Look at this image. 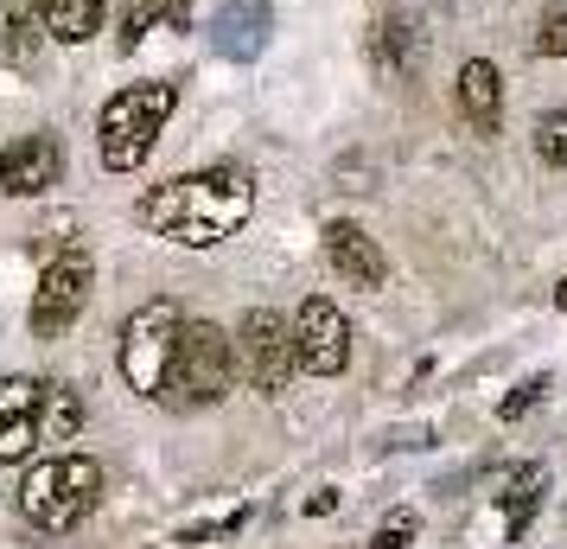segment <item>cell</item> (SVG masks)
I'll use <instances>...</instances> for the list:
<instances>
[{
	"instance_id": "obj_5",
	"label": "cell",
	"mask_w": 567,
	"mask_h": 549,
	"mask_svg": "<svg viewBox=\"0 0 567 549\" xmlns=\"http://www.w3.org/2000/svg\"><path fill=\"white\" fill-rule=\"evenodd\" d=\"M179 326H185V314H179V301H166V294L128 314L115 358H122V377H128L134 396L159 403V390H166V365H173V345H179Z\"/></svg>"
},
{
	"instance_id": "obj_21",
	"label": "cell",
	"mask_w": 567,
	"mask_h": 549,
	"mask_svg": "<svg viewBox=\"0 0 567 549\" xmlns=\"http://www.w3.org/2000/svg\"><path fill=\"white\" fill-rule=\"evenodd\" d=\"M542 396H548V377H523V384L504 396V409H497V416H504V421H523V416L542 403Z\"/></svg>"
},
{
	"instance_id": "obj_4",
	"label": "cell",
	"mask_w": 567,
	"mask_h": 549,
	"mask_svg": "<svg viewBox=\"0 0 567 549\" xmlns=\"http://www.w3.org/2000/svg\"><path fill=\"white\" fill-rule=\"evenodd\" d=\"M179 103L173 83H128L103 103V122H96V148H103V166L109 173H134L141 160L154 154L166 115Z\"/></svg>"
},
{
	"instance_id": "obj_17",
	"label": "cell",
	"mask_w": 567,
	"mask_h": 549,
	"mask_svg": "<svg viewBox=\"0 0 567 549\" xmlns=\"http://www.w3.org/2000/svg\"><path fill=\"white\" fill-rule=\"evenodd\" d=\"M159 20H173V27H192V13H185V0H128L122 7V52L141 45V32H154Z\"/></svg>"
},
{
	"instance_id": "obj_14",
	"label": "cell",
	"mask_w": 567,
	"mask_h": 549,
	"mask_svg": "<svg viewBox=\"0 0 567 549\" xmlns=\"http://www.w3.org/2000/svg\"><path fill=\"white\" fill-rule=\"evenodd\" d=\"M39 39H45V13H39V0H7V7H0V52L13 58V64H32Z\"/></svg>"
},
{
	"instance_id": "obj_13",
	"label": "cell",
	"mask_w": 567,
	"mask_h": 549,
	"mask_svg": "<svg viewBox=\"0 0 567 549\" xmlns=\"http://www.w3.org/2000/svg\"><path fill=\"white\" fill-rule=\"evenodd\" d=\"M460 109L465 122L478 134H497V122H504V83H497V64H485V58H472L460 71Z\"/></svg>"
},
{
	"instance_id": "obj_20",
	"label": "cell",
	"mask_w": 567,
	"mask_h": 549,
	"mask_svg": "<svg viewBox=\"0 0 567 549\" xmlns=\"http://www.w3.org/2000/svg\"><path fill=\"white\" fill-rule=\"evenodd\" d=\"M536 52H542V58H567V7H548V13H542Z\"/></svg>"
},
{
	"instance_id": "obj_11",
	"label": "cell",
	"mask_w": 567,
	"mask_h": 549,
	"mask_svg": "<svg viewBox=\"0 0 567 549\" xmlns=\"http://www.w3.org/2000/svg\"><path fill=\"white\" fill-rule=\"evenodd\" d=\"M326 262H332L338 282H351V288H383L389 282V262L377 250V236L358 231V224H326Z\"/></svg>"
},
{
	"instance_id": "obj_3",
	"label": "cell",
	"mask_w": 567,
	"mask_h": 549,
	"mask_svg": "<svg viewBox=\"0 0 567 549\" xmlns=\"http://www.w3.org/2000/svg\"><path fill=\"white\" fill-rule=\"evenodd\" d=\"M236 345L224 326H210V319H185L179 326V345H173V365H166V390H159V409H217L224 396L236 390Z\"/></svg>"
},
{
	"instance_id": "obj_10",
	"label": "cell",
	"mask_w": 567,
	"mask_h": 549,
	"mask_svg": "<svg viewBox=\"0 0 567 549\" xmlns=\"http://www.w3.org/2000/svg\"><path fill=\"white\" fill-rule=\"evenodd\" d=\"M58 134H20V141H7L0 148V192L7 199H39L45 185H58Z\"/></svg>"
},
{
	"instance_id": "obj_16",
	"label": "cell",
	"mask_w": 567,
	"mask_h": 549,
	"mask_svg": "<svg viewBox=\"0 0 567 549\" xmlns=\"http://www.w3.org/2000/svg\"><path fill=\"white\" fill-rule=\"evenodd\" d=\"M39 435H45V447L83 435V396L71 384H45V421H39Z\"/></svg>"
},
{
	"instance_id": "obj_18",
	"label": "cell",
	"mask_w": 567,
	"mask_h": 549,
	"mask_svg": "<svg viewBox=\"0 0 567 549\" xmlns=\"http://www.w3.org/2000/svg\"><path fill=\"white\" fill-rule=\"evenodd\" d=\"M536 154L542 166H567V109H542L536 115Z\"/></svg>"
},
{
	"instance_id": "obj_24",
	"label": "cell",
	"mask_w": 567,
	"mask_h": 549,
	"mask_svg": "<svg viewBox=\"0 0 567 549\" xmlns=\"http://www.w3.org/2000/svg\"><path fill=\"white\" fill-rule=\"evenodd\" d=\"M555 307H561V314H567V275H561V288H555Z\"/></svg>"
},
{
	"instance_id": "obj_1",
	"label": "cell",
	"mask_w": 567,
	"mask_h": 549,
	"mask_svg": "<svg viewBox=\"0 0 567 549\" xmlns=\"http://www.w3.org/2000/svg\"><path fill=\"white\" fill-rule=\"evenodd\" d=\"M249 211H256V180L243 166H205V173H179V180L154 185L141 199V224L185 250H217L224 236L249 224Z\"/></svg>"
},
{
	"instance_id": "obj_23",
	"label": "cell",
	"mask_w": 567,
	"mask_h": 549,
	"mask_svg": "<svg viewBox=\"0 0 567 549\" xmlns=\"http://www.w3.org/2000/svg\"><path fill=\"white\" fill-rule=\"evenodd\" d=\"M338 511V492H312L307 498V518H332Z\"/></svg>"
},
{
	"instance_id": "obj_7",
	"label": "cell",
	"mask_w": 567,
	"mask_h": 549,
	"mask_svg": "<svg viewBox=\"0 0 567 549\" xmlns=\"http://www.w3.org/2000/svg\"><path fill=\"white\" fill-rule=\"evenodd\" d=\"M236 365H243V377H249V390L281 396L287 377L300 370V358H293V319L275 314V307L243 314V326H236Z\"/></svg>"
},
{
	"instance_id": "obj_9",
	"label": "cell",
	"mask_w": 567,
	"mask_h": 549,
	"mask_svg": "<svg viewBox=\"0 0 567 549\" xmlns=\"http://www.w3.org/2000/svg\"><path fill=\"white\" fill-rule=\"evenodd\" d=\"M39 421H45V384L39 377H0V467H20L45 447Z\"/></svg>"
},
{
	"instance_id": "obj_12",
	"label": "cell",
	"mask_w": 567,
	"mask_h": 549,
	"mask_svg": "<svg viewBox=\"0 0 567 549\" xmlns=\"http://www.w3.org/2000/svg\"><path fill=\"white\" fill-rule=\"evenodd\" d=\"M268 27H275V20H268L261 0H230V7H217V20H210V45L243 64V58H256L261 45H268Z\"/></svg>"
},
{
	"instance_id": "obj_22",
	"label": "cell",
	"mask_w": 567,
	"mask_h": 549,
	"mask_svg": "<svg viewBox=\"0 0 567 549\" xmlns=\"http://www.w3.org/2000/svg\"><path fill=\"white\" fill-rule=\"evenodd\" d=\"M414 530H421V523H414L409 511H402V518H389L383 530L370 537V549H409V543H414Z\"/></svg>"
},
{
	"instance_id": "obj_19",
	"label": "cell",
	"mask_w": 567,
	"mask_h": 549,
	"mask_svg": "<svg viewBox=\"0 0 567 549\" xmlns=\"http://www.w3.org/2000/svg\"><path fill=\"white\" fill-rule=\"evenodd\" d=\"M243 523H249V511L236 505V511H224V518H210V523H185V530H179V543H217V537H236Z\"/></svg>"
},
{
	"instance_id": "obj_2",
	"label": "cell",
	"mask_w": 567,
	"mask_h": 549,
	"mask_svg": "<svg viewBox=\"0 0 567 549\" xmlns=\"http://www.w3.org/2000/svg\"><path fill=\"white\" fill-rule=\"evenodd\" d=\"M20 518L45 537H71L96 505H103V467L90 454H45L20 479Z\"/></svg>"
},
{
	"instance_id": "obj_8",
	"label": "cell",
	"mask_w": 567,
	"mask_h": 549,
	"mask_svg": "<svg viewBox=\"0 0 567 549\" xmlns=\"http://www.w3.org/2000/svg\"><path fill=\"white\" fill-rule=\"evenodd\" d=\"M293 358H300V370H312V377H338V370L351 365V319L338 314V301H326V294L300 301Z\"/></svg>"
},
{
	"instance_id": "obj_6",
	"label": "cell",
	"mask_w": 567,
	"mask_h": 549,
	"mask_svg": "<svg viewBox=\"0 0 567 549\" xmlns=\"http://www.w3.org/2000/svg\"><path fill=\"white\" fill-rule=\"evenodd\" d=\"M90 288H96V256L83 243H64L45 275H39V294H32V339H64L78 314L90 307Z\"/></svg>"
},
{
	"instance_id": "obj_15",
	"label": "cell",
	"mask_w": 567,
	"mask_h": 549,
	"mask_svg": "<svg viewBox=\"0 0 567 549\" xmlns=\"http://www.w3.org/2000/svg\"><path fill=\"white\" fill-rule=\"evenodd\" d=\"M39 13L58 45H83L103 32V0H39Z\"/></svg>"
}]
</instances>
